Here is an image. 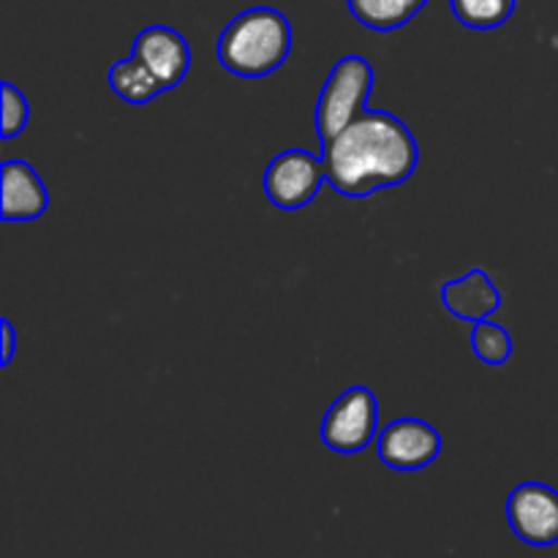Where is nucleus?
<instances>
[{
    "mask_svg": "<svg viewBox=\"0 0 558 558\" xmlns=\"http://www.w3.org/2000/svg\"><path fill=\"white\" fill-rule=\"evenodd\" d=\"M327 183L347 199L407 183L420 163L417 136L385 109H365L341 134L322 147Z\"/></svg>",
    "mask_w": 558,
    "mask_h": 558,
    "instance_id": "nucleus-1",
    "label": "nucleus"
},
{
    "mask_svg": "<svg viewBox=\"0 0 558 558\" xmlns=\"http://www.w3.org/2000/svg\"><path fill=\"white\" fill-rule=\"evenodd\" d=\"M292 22L270 5L243 11L218 38V63L243 80H262L281 69L292 54Z\"/></svg>",
    "mask_w": 558,
    "mask_h": 558,
    "instance_id": "nucleus-2",
    "label": "nucleus"
},
{
    "mask_svg": "<svg viewBox=\"0 0 558 558\" xmlns=\"http://www.w3.org/2000/svg\"><path fill=\"white\" fill-rule=\"evenodd\" d=\"M374 65L363 54H347L332 65L327 82L316 98V134L322 147L336 140L354 118L365 112L371 93H374Z\"/></svg>",
    "mask_w": 558,
    "mask_h": 558,
    "instance_id": "nucleus-3",
    "label": "nucleus"
},
{
    "mask_svg": "<svg viewBox=\"0 0 558 558\" xmlns=\"http://www.w3.org/2000/svg\"><path fill=\"white\" fill-rule=\"evenodd\" d=\"M379 398L368 387H349L327 409L319 436L327 450L357 456L379 439Z\"/></svg>",
    "mask_w": 558,
    "mask_h": 558,
    "instance_id": "nucleus-4",
    "label": "nucleus"
},
{
    "mask_svg": "<svg viewBox=\"0 0 558 558\" xmlns=\"http://www.w3.org/2000/svg\"><path fill=\"white\" fill-rule=\"evenodd\" d=\"M325 180V161L314 153L292 147L267 163L265 194L278 210H300L316 199Z\"/></svg>",
    "mask_w": 558,
    "mask_h": 558,
    "instance_id": "nucleus-5",
    "label": "nucleus"
},
{
    "mask_svg": "<svg viewBox=\"0 0 558 558\" xmlns=\"http://www.w3.org/2000/svg\"><path fill=\"white\" fill-rule=\"evenodd\" d=\"M507 521L521 543L554 548L558 543V490L545 483H521L507 499Z\"/></svg>",
    "mask_w": 558,
    "mask_h": 558,
    "instance_id": "nucleus-6",
    "label": "nucleus"
},
{
    "mask_svg": "<svg viewBox=\"0 0 558 558\" xmlns=\"http://www.w3.org/2000/svg\"><path fill=\"white\" fill-rule=\"evenodd\" d=\"M376 452L392 472H420L441 456V434L420 417L392 420L379 430Z\"/></svg>",
    "mask_w": 558,
    "mask_h": 558,
    "instance_id": "nucleus-7",
    "label": "nucleus"
},
{
    "mask_svg": "<svg viewBox=\"0 0 558 558\" xmlns=\"http://www.w3.org/2000/svg\"><path fill=\"white\" fill-rule=\"evenodd\" d=\"M134 58H140L156 74L163 90L183 85L191 69V47L183 33L169 25H150L136 36Z\"/></svg>",
    "mask_w": 558,
    "mask_h": 558,
    "instance_id": "nucleus-8",
    "label": "nucleus"
},
{
    "mask_svg": "<svg viewBox=\"0 0 558 558\" xmlns=\"http://www.w3.org/2000/svg\"><path fill=\"white\" fill-rule=\"evenodd\" d=\"M0 196H3L0 216L9 223L36 221L49 207L47 185L38 178L36 169L22 158L3 161L0 167Z\"/></svg>",
    "mask_w": 558,
    "mask_h": 558,
    "instance_id": "nucleus-9",
    "label": "nucleus"
},
{
    "mask_svg": "<svg viewBox=\"0 0 558 558\" xmlns=\"http://www.w3.org/2000/svg\"><path fill=\"white\" fill-rule=\"evenodd\" d=\"M441 303L452 316L474 325V322H485L499 311L501 294L488 278V272L483 267H474L463 278L447 281L441 287Z\"/></svg>",
    "mask_w": 558,
    "mask_h": 558,
    "instance_id": "nucleus-10",
    "label": "nucleus"
},
{
    "mask_svg": "<svg viewBox=\"0 0 558 558\" xmlns=\"http://www.w3.org/2000/svg\"><path fill=\"white\" fill-rule=\"evenodd\" d=\"M109 87H112L114 96L123 98L131 107H145V104H150L156 96L167 93L161 82L156 80V74H153L140 58H134V54L118 60V63L109 69Z\"/></svg>",
    "mask_w": 558,
    "mask_h": 558,
    "instance_id": "nucleus-11",
    "label": "nucleus"
},
{
    "mask_svg": "<svg viewBox=\"0 0 558 558\" xmlns=\"http://www.w3.org/2000/svg\"><path fill=\"white\" fill-rule=\"evenodd\" d=\"M347 3L360 25L379 33L398 31L417 16L409 0H347Z\"/></svg>",
    "mask_w": 558,
    "mask_h": 558,
    "instance_id": "nucleus-12",
    "label": "nucleus"
},
{
    "mask_svg": "<svg viewBox=\"0 0 558 558\" xmlns=\"http://www.w3.org/2000/svg\"><path fill=\"white\" fill-rule=\"evenodd\" d=\"M450 11L469 31H494L510 22L515 0H450Z\"/></svg>",
    "mask_w": 558,
    "mask_h": 558,
    "instance_id": "nucleus-13",
    "label": "nucleus"
},
{
    "mask_svg": "<svg viewBox=\"0 0 558 558\" xmlns=\"http://www.w3.org/2000/svg\"><path fill=\"white\" fill-rule=\"evenodd\" d=\"M472 352L477 354L483 363L505 365L512 357V336L507 327L496 325V322H474L472 327Z\"/></svg>",
    "mask_w": 558,
    "mask_h": 558,
    "instance_id": "nucleus-14",
    "label": "nucleus"
},
{
    "mask_svg": "<svg viewBox=\"0 0 558 558\" xmlns=\"http://www.w3.org/2000/svg\"><path fill=\"white\" fill-rule=\"evenodd\" d=\"M31 120V104L27 96L11 82H3V125H0V136L3 140H14L27 129Z\"/></svg>",
    "mask_w": 558,
    "mask_h": 558,
    "instance_id": "nucleus-15",
    "label": "nucleus"
},
{
    "mask_svg": "<svg viewBox=\"0 0 558 558\" xmlns=\"http://www.w3.org/2000/svg\"><path fill=\"white\" fill-rule=\"evenodd\" d=\"M0 332H3V357H0V363H3V368H9L11 360H14V352H16L14 325H11L9 319H0Z\"/></svg>",
    "mask_w": 558,
    "mask_h": 558,
    "instance_id": "nucleus-16",
    "label": "nucleus"
},
{
    "mask_svg": "<svg viewBox=\"0 0 558 558\" xmlns=\"http://www.w3.org/2000/svg\"><path fill=\"white\" fill-rule=\"evenodd\" d=\"M409 3H412V9L420 14V11L425 9V3H428V0H409Z\"/></svg>",
    "mask_w": 558,
    "mask_h": 558,
    "instance_id": "nucleus-17",
    "label": "nucleus"
}]
</instances>
